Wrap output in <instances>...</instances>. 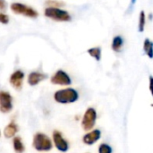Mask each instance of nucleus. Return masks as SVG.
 Wrapping results in <instances>:
<instances>
[{"instance_id":"1","label":"nucleus","mask_w":153,"mask_h":153,"mask_svg":"<svg viewBox=\"0 0 153 153\" xmlns=\"http://www.w3.org/2000/svg\"><path fill=\"white\" fill-rule=\"evenodd\" d=\"M54 100L59 104H71L79 100V93L74 88H65L54 93Z\"/></svg>"},{"instance_id":"2","label":"nucleus","mask_w":153,"mask_h":153,"mask_svg":"<svg viewBox=\"0 0 153 153\" xmlns=\"http://www.w3.org/2000/svg\"><path fill=\"white\" fill-rule=\"evenodd\" d=\"M32 146L38 152H46L52 150L53 142L47 134L42 133H37L33 136Z\"/></svg>"},{"instance_id":"3","label":"nucleus","mask_w":153,"mask_h":153,"mask_svg":"<svg viewBox=\"0 0 153 153\" xmlns=\"http://www.w3.org/2000/svg\"><path fill=\"white\" fill-rule=\"evenodd\" d=\"M44 15L55 22H70L72 17L65 9L58 7H46L44 10Z\"/></svg>"},{"instance_id":"4","label":"nucleus","mask_w":153,"mask_h":153,"mask_svg":"<svg viewBox=\"0 0 153 153\" xmlns=\"http://www.w3.org/2000/svg\"><path fill=\"white\" fill-rule=\"evenodd\" d=\"M10 9L13 13L18 15H22L28 18L35 19L39 16V13L37 10L22 3L13 2L10 4Z\"/></svg>"},{"instance_id":"5","label":"nucleus","mask_w":153,"mask_h":153,"mask_svg":"<svg viewBox=\"0 0 153 153\" xmlns=\"http://www.w3.org/2000/svg\"><path fill=\"white\" fill-rule=\"evenodd\" d=\"M97 120V111L93 108H88L82 119V127L84 131H91Z\"/></svg>"},{"instance_id":"6","label":"nucleus","mask_w":153,"mask_h":153,"mask_svg":"<svg viewBox=\"0 0 153 153\" xmlns=\"http://www.w3.org/2000/svg\"><path fill=\"white\" fill-rule=\"evenodd\" d=\"M50 82L54 85L69 86L72 84V79L69 74L64 70H57L50 78Z\"/></svg>"},{"instance_id":"7","label":"nucleus","mask_w":153,"mask_h":153,"mask_svg":"<svg viewBox=\"0 0 153 153\" xmlns=\"http://www.w3.org/2000/svg\"><path fill=\"white\" fill-rule=\"evenodd\" d=\"M13 97L8 91H0V111L4 114L10 113L13 110Z\"/></svg>"},{"instance_id":"8","label":"nucleus","mask_w":153,"mask_h":153,"mask_svg":"<svg viewBox=\"0 0 153 153\" xmlns=\"http://www.w3.org/2000/svg\"><path fill=\"white\" fill-rule=\"evenodd\" d=\"M52 141L55 147L61 152H66L69 150L68 142L63 137L62 134L59 131L55 130L52 134Z\"/></svg>"},{"instance_id":"9","label":"nucleus","mask_w":153,"mask_h":153,"mask_svg":"<svg viewBox=\"0 0 153 153\" xmlns=\"http://www.w3.org/2000/svg\"><path fill=\"white\" fill-rule=\"evenodd\" d=\"M24 73L18 69L16 71H14L9 78V82L12 85V87L17 91H20L22 88V84H23V79H24Z\"/></svg>"},{"instance_id":"10","label":"nucleus","mask_w":153,"mask_h":153,"mask_svg":"<svg viewBox=\"0 0 153 153\" xmlns=\"http://www.w3.org/2000/svg\"><path fill=\"white\" fill-rule=\"evenodd\" d=\"M100 137H101L100 130L95 129L84 134L82 137V142L86 145H93L100 139Z\"/></svg>"},{"instance_id":"11","label":"nucleus","mask_w":153,"mask_h":153,"mask_svg":"<svg viewBox=\"0 0 153 153\" xmlns=\"http://www.w3.org/2000/svg\"><path fill=\"white\" fill-rule=\"evenodd\" d=\"M48 78V75L43 73L39 72H31L28 75V83L30 86H36L42 81L46 80Z\"/></svg>"},{"instance_id":"12","label":"nucleus","mask_w":153,"mask_h":153,"mask_svg":"<svg viewBox=\"0 0 153 153\" xmlns=\"http://www.w3.org/2000/svg\"><path fill=\"white\" fill-rule=\"evenodd\" d=\"M19 131V127L18 126L16 125V123H14L13 121V122H10L5 127H4V136L7 139H10V138H13L14 135L18 133Z\"/></svg>"},{"instance_id":"13","label":"nucleus","mask_w":153,"mask_h":153,"mask_svg":"<svg viewBox=\"0 0 153 153\" xmlns=\"http://www.w3.org/2000/svg\"><path fill=\"white\" fill-rule=\"evenodd\" d=\"M13 151L16 153H23L25 151V146L22 141V138L19 136H14L13 139Z\"/></svg>"},{"instance_id":"14","label":"nucleus","mask_w":153,"mask_h":153,"mask_svg":"<svg viewBox=\"0 0 153 153\" xmlns=\"http://www.w3.org/2000/svg\"><path fill=\"white\" fill-rule=\"evenodd\" d=\"M124 45V39L121 36H116L114 37L112 40V49L115 52H119Z\"/></svg>"},{"instance_id":"15","label":"nucleus","mask_w":153,"mask_h":153,"mask_svg":"<svg viewBox=\"0 0 153 153\" xmlns=\"http://www.w3.org/2000/svg\"><path fill=\"white\" fill-rule=\"evenodd\" d=\"M143 50H144V53L150 58H153V42L151 39H144Z\"/></svg>"},{"instance_id":"16","label":"nucleus","mask_w":153,"mask_h":153,"mask_svg":"<svg viewBox=\"0 0 153 153\" xmlns=\"http://www.w3.org/2000/svg\"><path fill=\"white\" fill-rule=\"evenodd\" d=\"M87 53L93 57L96 61H100L101 59V48L99 47H94L91 48L87 50Z\"/></svg>"},{"instance_id":"17","label":"nucleus","mask_w":153,"mask_h":153,"mask_svg":"<svg viewBox=\"0 0 153 153\" xmlns=\"http://www.w3.org/2000/svg\"><path fill=\"white\" fill-rule=\"evenodd\" d=\"M146 25V14L144 11H141L139 15V22H138V30L139 32H143Z\"/></svg>"},{"instance_id":"18","label":"nucleus","mask_w":153,"mask_h":153,"mask_svg":"<svg viewBox=\"0 0 153 153\" xmlns=\"http://www.w3.org/2000/svg\"><path fill=\"white\" fill-rule=\"evenodd\" d=\"M45 4L48 7H58V8H60V7L65 5L64 2L57 1V0H46Z\"/></svg>"},{"instance_id":"19","label":"nucleus","mask_w":153,"mask_h":153,"mask_svg":"<svg viewBox=\"0 0 153 153\" xmlns=\"http://www.w3.org/2000/svg\"><path fill=\"white\" fill-rule=\"evenodd\" d=\"M99 153H112V148L107 143H101L99 146Z\"/></svg>"},{"instance_id":"20","label":"nucleus","mask_w":153,"mask_h":153,"mask_svg":"<svg viewBox=\"0 0 153 153\" xmlns=\"http://www.w3.org/2000/svg\"><path fill=\"white\" fill-rule=\"evenodd\" d=\"M9 22V16L2 12H0V23L7 24Z\"/></svg>"},{"instance_id":"21","label":"nucleus","mask_w":153,"mask_h":153,"mask_svg":"<svg viewBox=\"0 0 153 153\" xmlns=\"http://www.w3.org/2000/svg\"><path fill=\"white\" fill-rule=\"evenodd\" d=\"M6 6H7L6 1L5 0H0V12L5 11L6 10Z\"/></svg>"},{"instance_id":"22","label":"nucleus","mask_w":153,"mask_h":153,"mask_svg":"<svg viewBox=\"0 0 153 153\" xmlns=\"http://www.w3.org/2000/svg\"><path fill=\"white\" fill-rule=\"evenodd\" d=\"M149 89H150L152 96L153 97V76H152V75L149 78Z\"/></svg>"},{"instance_id":"23","label":"nucleus","mask_w":153,"mask_h":153,"mask_svg":"<svg viewBox=\"0 0 153 153\" xmlns=\"http://www.w3.org/2000/svg\"><path fill=\"white\" fill-rule=\"evenodd\" d=\"M136 3V0H131V5H134Z\"/></svg>"},{"instance_id":"24","label":"nucleus","mask_w":153,"mask_h":153,"mask_svg":"<svg viewBox=\"0 0 153 153\" xmlns=\"http://www.w3.org/2000/svg\"><path fill=\"white\" fill-rule=\"evenodd\" d=\"M0 137H1V131H0Z\"/></svg>"}]
</instances>
